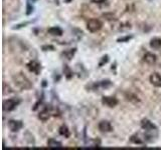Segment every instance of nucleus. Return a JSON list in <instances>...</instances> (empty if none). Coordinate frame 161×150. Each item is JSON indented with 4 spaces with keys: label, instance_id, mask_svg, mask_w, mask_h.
<instances>
[{
    "label": "nucleus",
    "instance_id": "nucleus-1",
    "mask_svg": "<svg viewBox=\"0 0 161 150\" xmlns=\"http://www.w3.org/2000/svg\"><path fill=\"white\" fill-rule=\"evenodd\" d=\"M14 84L21 90H29L32 88L31 81L23 73H16L12 76Z\"/></svg>",
    "mask_w": 161,
    "mask_h": 150
},
{
    "label": "nucleus",
    "instance_id": "nucleus-2",
    "mask_svg": "<svg viewBox=\"0 0 161 150\" xmlns=\"http://www.w3.org/2000/svg\"><path fill=\"white\" fill-rule=\"evenodd\" d=\"M21 103V100L17 97H13V98H9L3 101V110L4 111H13V110L16 108L18 105Z\"/></svg>",
    "mask_w": 161,
    "mask_h": 150
},
{
    "label": "nucleus",
    "instance_id": "nucleus-3",
    "mask_svg": "<svg viewBox=\"0 0 161 150\" xmlns=\"http://www.w3.org/2000/svg\"><path fill=\"white\" fill-rule=\"evenodd\" d=\"M102 27H103V23L99 19H90L87 24V29L92 33L100 31Z\"/></svg>",
    "mask_w": 161,
    "mask_h": 150
},
{
    "label": "nucleus",
    "instance_id": "nucleus-4",
    "mask_svg": "<svg viewBox=\"0 0 161 150\" xmlns=\"http://www.w3.org/2000/svg\"><path fill=\"white\" fill-rule=\"evenodd\" d=\"M52 114H53V107L52 106H45L42 111L39 112L38 114V118L42 120V121H47V120L50 118V116H52Z\"/></svg>",
    "mask_w": 161,
    "mask_h": 150
},
{
    "label": "nucleus",
    "instance_id": "nucleus-5",
    "mask_svg": "<svg viewBox=\"0 0 161 150\" xmlns=\"http://www.w3.org/2000/svg\"><path fill=\"white\" fill-rule=\"evenodd\" d=\"M22 127H23V123L21 120L10 119L8 121V128L11 130L12 132H18Z\"/></svg>",
    "mask_w": 161,
    "mask_h": 150
},
{
    "label": "nucleus",
    "instance_id": "nucleus-6",
    "mask_svg": "<svg viewBox=\"0 0 161 150\" xmlns=\"http://www.w3.org/2000/svg\"><path fill=\"white\" fill-rule=\"evenodd\" d=\"M26 67L30 72H32L36 75H38L40 73V71H42V65H40V63H38L37 61H35V60L29 61L26 64Z\"/></svg>",
    "mask_w": 161,
    "mask_h": 150
},
{
    "label": "nucleus",
    "instance_id": "nucleus-7",
    "mask_svg": "<svg viewBox=\"0 0 161 150\" xmlns=\"http://www.w3.org/2000/svg\"><path fill=\"white\" fill-rule=\"evenodd\" d=\"M102 103L105 105V106L113 108L115 106H117L119 101H118V99L114 96H103L102 97Z\"/></svg>",
    "mask_w": 161,
    "mask_h": 150
},
{
    "label": "nucleus",
    "instance_id": "nucleus-8",
    "mask_svg": "<svg viewBox=\"0 0 161 150\" xmlns=\"http://www.w3.org/2000/svg\"><path fill=\"white\" fill-rule=\"evenodd\" d=\"M98 128L101 132H104V133H108V132L113 131L112 124H111V122L108 121V120H102V121H100L98 124Z\"/></svg>",
    "mask_w": 161,
    "mask_h": 150
},
{
    "label": "nucleus",
    "instance_id": "nucleus-9",
    "mask_svg": "<svg viewBox=\"0 0 161 150\" xmlns=\"http://www.w3.org/2000/svg\"><path fill=\"white\" fill-rule=\"evenodd\" d=\"M141 127H142V129L145 130V131H150V130L158 129L157 126H156L153 122H151L148 118H143L141 120Z\"/></svg>",
    "mask_w": 161,
    "mask_h": 150
},
{
    "label": "nucleus",
    "instance_id": "nucleus-10",
    "mask_svg": "<svg viewBox=\"0 0 161 150\" xmlns=\"http://www.w3.org/2000/svg\"><path fill=\"white\" fill-rule=\"evenodd\" d=\"M150 83L155 87H161V74L158 72H153L149 77Z\"/></svg>",
    "mask_w": 161,
    "mask_h": 150
},
{
    "label": "nucleus",
    "instance_id": "nucleus-11",
    "mask_svg": "<svg viewBox=\"0 0 161 150\" xmlns=\"http://www.w3.org/2000/svg\"><path fill=\"white\" fill-rule=\"evenodd\" d=\"M112 85H113V82L111 81V80L105 79V80H102V81H99L97 83H94L93 84V88H94V90H97L98 88L107 89V88H110Z\"/></svg>",
    "mask_w": 161,
    "mask_h": 150
},
{
    "label": "nucleus",
    "instance_id": "nucleus-12",
    "mask_svg": "<svg viewBox=\"0 0 161 150\" xmlns=\"http://www.w3.org/2000/svg\"><path fill=\"white\" fill-rule=\"evenodd\" d=\"M143 60L144 62H146L149 65H153L156 63V60H157V56H156L155 54L151 53V52H147L145 53V55L143 56Z\"/></svg>",
    "mask_w": 161,
    "mask_h": 150
},
{
    "label": "nucleus",
    "instance_id": "nucleus-13",
    "mask_svg": "<svg viewBox=\"0 0 161 150\" xmlns=\"http://www.w3.org/2000/svg\"><path fill=\"white\" fill-rule=\"evenodd\" d=\"M47 147L48 148H53V149H57V148H63V143L58 141L53 138H50L48 139L47 141Z\"/></svg>",
    "mask_w": 161,
    "mask_h": 150
},
{
    "label": "nucleus",
    "instance_id": "nucleus-14",
    "mask_svg": "<svg viewBox=\"0 0 161 150\" xmlns=\"http://www.w3.org/2000/svg\"><path fill=\"white\" fill-rule=\"evenodd\" d=\"M47 32L50 34V35H53V36H62V35L64 34V31L63 29L58 27V26H53V27H50Z\"/></svg>",
    "mask_w": 161,
    "mask_h": 150
},
{
    "label": "nucleus",
    "instance_id": "nucleus-15",
    "mask_svg": "<svg viewBox=\"0 0 161 150\" xmlns=\"http://www.w3.org/2000/svg\"><path fill=\"white\" fill-rule=\"evenodd\" d=\"M75 52H77V48L68 49V50H64V51L62 53V56L64 57L67 60H72V58L74 57Z\"/></svg>",
    "mask_w": 161,
    "mask_h": 150
},
{
    "label": "nucleus",
    "instance_id": "nucleus-16",
    "mask_svg": "<svg viewBox=\"0 0 161 150\" xmlns=\"http://www.w3.org/2000/svg\"><path fill=\"white\" fill-rule=\"evenodd\" d=\"M150 47L153 48V49H156L158 50L161 48V38H158V37H154L150 40Z\"/></svg>",
    "mask_w": 161,
    "mask_h": 150
},
{
    "label": "nucleus",
    "instance_id": "nucleus-17",
    "mask_svg": "<svg viewBox=\"0 0 161 150\" xmlns=\"http://www.w3.org/2000/svg\"><path fill=\"white\" fill-rule=\"evenodd\" d=\"M63 71H64V77L67 78L68 80H69V79H72V78H73V76H74V72H73L72 68H70V67L69 66V65H67V64H64V65Z\"/></svg>",
    "mask_w": 161,
    "mask_h": 150
},
{
    "label": "nucleus",
    "instance_id": "nucleus-18",
    "mask_svg": "<svg viewBox=\"0 0 161 150\" xmlns=\"http://www.w3.org/2000/svg\"><path fill=\"white\" fill-rule=\"evenodd\" d=\"M58 132H59L60 135H62V136H64L65 138H69V135H70V132H69V130L67 125H62V126H60L59 129H58Z\"/></svg>",
    "mask_w": 161,
    "mask_h": 150
},
{
    "label": "nucleus",
    "instance_id": "nucleus-19",
    "mask_svg": "<svg viewBox=\"0 0 161 150\" xmlns=\"http://www.w3.org/2000/svg\"><path fill=\"white\" fill-rule=\"evenodd\" d=\"M130 141L132 142V143H134V144H143L144 143V141L142 139H141L137 134H135V135H132L131 136V138H130Z\"/></svg>",
    "mask_w": 161,
    "mask_h": 150
},
{
    "label": "nucleus",
    "instance_id": "nucleus-20",
    "mask_svg": "<svg viewBox=\"0 0 161 150\" xmlns=\"http://www.w3.org/2000/svg\"><path fill=\"white\" fill-rule=\"evenodd\" d=\"M126 97H127V99H128V100H130V101H132V102H134V103L139 102V101H140V100L138 99V97L136 96V95H133V94H128Z\"/></svg>",
    "mask_w": 161,
    "mask_h": 150
},
{
    "label": "nucleus",
    "instance_id": "nucleus-21",
    "mask_svg": "<svg viewBox=\"0 0 161 150\" xmlns=\"http://www.w3.org/2000/svg\"><path fill=\"white\" fill-rule=\"evenodd\" d=\"M133 38V36L132 35H127V36H124V37H120V38H118L117 39V41L118 42H128L130 39H132Z\"/></svg>",
    "mask_w": 161,
    "mask_h": 150
},
{
    "label": "nucleus",
    "instance_id": "nucleus-22",
    "mask_svg": "<svg viewBox=\"0 0 161 150\" xmlns=\"http://www.w3.org/2000/svg\"><path fill=\"white\" fill-rule=\"evenodd\" d=\"M108 61H109V56L108 55H104V56L101 58V61L99 63V67H102L104 64L108 63Z\"/></svg>",
    "mask_w": 161,
    "mask_h": 150
},
{
    "label": "nucleus",
    "instance_id": "nucleus-23",
    "mask_svg": "<svg viewBox=\"0 0 161 150\" xmlns=\"http://www.w3.org/2000/svg\"><path fill=\"white\" fill-rule=\"evenodd\" d=\"M54 49L55 48H54V46H53V45H43L42 47V51H53Z\"/></svg>",
    "mask_w": 161,
    "mask_h": 150
},
{
    "label": "nucleus",
    "instance_id": "nucleus-24",
    "mask_svg": "<svg viewBox=\"0 0 161 150\" xmlns=\"http://www.w3.org/2000/svg\"><path fill=\"white\" fill-rule=\"evenodd\" d=\"M11 88H10L9 86H7L6 83H3V94L6 95L7 93H11Z\"/></svg>",
    "mask_w": 161,
    "mask_h": 150
},
{
    "label": "nucleus",
    "instance_id": "nucleus-25",
    "mask_svg": "<svg viewBox=\"0 0 161 150\" xmlns=\"http://www.w3.org/2000/svg\"><path fill=\"white\" fill-rule=\"evenodd\" d=\"M33 12V6L29 2L26 4V15H30Z\"/></svg>",
    "mask_w": 161,
    "mask_h": 150
},
{
    "label": "nucleus",
    "instance_id": "nucleus-26",
    "mask_svg": "<svg viewBox=\"0 0 161 150\" xmlns=\"http://www.w3.org/2000/svg\"><path fill=\"white\" fill-rule=\"evenodd\" d=\"M30 23H31V21H26V22H24V23H20V24L16 25L15 27H13V29H19V28H21V27H25L26 25H28Z\"/></svg>",
    "mask_w": 161,
    "mask_h": 150
},
{
    "label": "nucleus",
    "instance_id": "nucleus-27",
    "mask_svg": "<svg viewBox=\"0 0 161 150\" xmlns=\"http://www.w3.org/2000/svg\"><path fill=\"white\" fill-rule=\"evenodd\" d=\"M107 0H92V2L94 3H105Z\"/></svg>",
    "mask_w": 161,
    "mask_h": 150
},
{
    "label": "nucleus",
    "instance_id": "nucleus-28",
    "mask_svg": "<svg viewBox=\"0 0 161 150\" xmlns=\"http://www.w3.org/2000/svg\"><path fill=\"white\" fill-rule=\"evenodd\" d=\"M42 82H43V83H42V85H43V86H47V83H45V82H47V81H45V80H43Z\"/></svg>",
    "mask_w": 161,
    "mask_h": 150
},
{
    "label": "nucleus",
    "instance_id": "nucleus-29",
    "mask_svg": "<svg viewBox=\"0 0 161 150\" xmlns=\"http://www.w3.org/2000/svg\"><path fill=\"white\" fill-rule=\"evenodd\" d=\"M33 1H36V0H32V2H33Z\"/></svg>",
    "mask_w": 161,
    "mask_h": 150
}]
</instances>
